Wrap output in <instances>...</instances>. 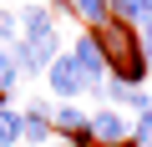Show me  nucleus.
<instances>
[{
    "instance_id": "nucleus-1",
    "label": "nucleus",
    "mask_w": 152,
    "mask_h": 147,
    "mask_svg": "<svg viewBox=\"0 0 152 147\" xmlns=\"http://www.w3.org/2000/svg\"><path fill=\"white\" fill-rule=\"evenodd\" d=\"M91 36H96V46H102V56H107V76H122V81H132V86L147 81V56H142V41H137L132 26L107 20V26L91 31Z\"/></svg>"
},
{
    "instance_id": "nucleus-2",
    "label": "nucleus",
    "mask_w": 152,
    "mask_h": 147,
    "mask_svg": "<svg viewBox=\"0 0 152 147\" xmlns=\"http://www.w3.org/2000/svg\"><path fill=\"white\" fill-rule=\"evenodd\" d=\"M15 15H20V41L41 46L46 61L66 56V41H61V15H66V10H56L51 0H36V5H26V10H15Z\"/></svg>"
},
{
    "instance_id": "nucleus-3",
    "label": "nucleus",
    "mask_w": 152,
    "mask_h": 147,
    "mask_svg": "<svg viewBox=\"0 0 152 147\" xmlns=\"http://www.w3.org/2000/svg\"><path fill=\"white\" fill-rule=\"evenodd\" d=\"M86 91H96L81 71H76V61L71 56H56L51 66H46V97L61 107V102H76V97H86Z\"/></svg>"
},
{
    "instance_id": "nucleus-4",
    "label": "nucleus",
    "mask_w": 152,
    "mask_h": 147,
    "mask_svg": "<svg viewBox=\"0 0 152 147\" xmlns=\"http://www.w3.org/2000/svg\"><path fill=\"white\" fill-rule=\"evenodd\" d=\"M91 147H127L132 142V117L112 112V107H91Z\"/></svg>"
},
{
    "instance_id": "nucleus-5",
    "label": "nucleus",
    "mask_w": 152,
    "mask_h": 147,
    "mask_svg": "<svg viewBox=\"0 0 152 147\" xmlns=\"http://www.w3.org/2000/svg\"><path fill=\"white\" fill-rule=\"evenodd\" d=\"M102 97L112 102V112H132V117H142V112H152V91H142V86H132V81H122V76H107V86H102Z\"/></svg>"
},
{
    "instance_id": "nucleus-6",
    "label": "nucleus",
    "mask_w": 152,
    "mask_h": 147,
    "mask_svg": "<svg viewBox=\"0 0 152 147\" xmlns=\"http://www.w3.org/2000/svg\"><path fill=\"white\" fill-rule=\"evenodd\" d=\"M66 56L76 61V71H81L91 86H96V81H107V56H102V46H96V36H91V31H81V36H76Z\"/></svg>"
},
{
    "instance_id": "nucleus-7",
    "label": "nucleus",
    "mask_w": 152,
    "mask_h": 147,
    "mask_svg": "<svg viewBox=\"0 0 152 147\" xmlns=\"http://www.w3.org/2000/svg\"><path fill=\"white\" fill-rule=\"evenodd\" d=\"M10 56H15V71H20V76H46V51L41 46H31V41H15L10 46Z\"/></svg>"
},
{
    "instance_id": "nucleus-8",
    "label": "nucleus",
    "mask_w": 152,
    "mask_h": 147,
    "mask_svg": "<svg viewBox=\"0 0 152 147\" xmlns=\"http://www.w3.org/2000/svg\"><path fill=\"white\" fill-rule=\"evenodd\" d=\"M71 15L81 20L86 31H102L112 20V0H71Z\"/></svg>"
},
{
    "instance_id": "nucleus-9",
    "label": "nucleus",
    "mask_w": 152,
    "mask_h": 147,
    "mask_svg": "<svg viewBox=\"0 0 152 147\" xmlns=\"http://www.w3.org/2000/svg\"><path fill=\"white\" fill-rule=\"evenodd\" d=\"M20 132H26V117L15 102H0V147H20Z\"/></svg>"
},
{
    "instance_id": "nucleus-10",
    "label": "nucleus",
    "mask_w": 152,
    "mask_h": 147,
    "mask_svg": "<svg viewBox=\"0 0 152 147\" xmlns=\"http://www.w3.org/2000/svg\"><path fill=\"white\" fill-rule=\"evenodd\" d=\"M112 20H122V26H147L152 20V0H112Z\"/></svg>"
},
{
    "instance_id": "nucleus-11",
    "label": "nucleus",
    "mask_w": 152,
    "mask_h": 147,
    "mask_svg": "<svg viewBox=\"0 0 152 147\" xmlns=\"http://www.w3.org/2000/svg\"><path fill=\"white\" fill-rule=\"evenodd\" d=\"M20 91V71H15V56H10V46H0V102H10Z\"/></svg>"
},
{
    "instance_id": "nucleus-12",
    "label": "nucleus",
    "mask_w": 152,
    "mask_h": 147,
    "mask_svg": "<svg viewBox=\"0 0 152 147\" xmlns=\"http://www.w3.org/2000/svg\"><path fill=\"white\" fill-rule=\"evenodd\" d=\"M15 41H20V15L0 5V46H15Z\"/></svg>"
},
{
    "instance_id": "nucleus-13",
    "label": "nucleus",
    "mask_w": 152,
    "mask_h": 147,
    "mask_svg": "<svg viewBox=\"0 0 152 147\" xmlns=\"http://www.w3.org/2000/svg\"><path fill=\"white\" fill-rule=\"evenodd\" d=\"M132 147H152V112L132 117Z\"/></svg>"
},
{
    "instance_id": "nucleus-14",
    "label": "nucleus",
    "mask_w": 152,
    "mask_h": 147,
    "mask_svg": "<svg viewBox=\"0 0 152 147\" xmlns=\"http://www.w3.org/2000/svg\"><path fill=\"white\" fill-rule=\"evenodd\" d=\"M137 41H142V56H147V66H152V20L137 26Z\"/></svg>"
},
{
    "instance_id": "nucleus-15",
    "label": "nucleus",
    "mask_w": 152,
    "mask_h": 147,
    "mask_svg": "<svg viewBox=\"0 0 152 147\" xmlns=\"http://www.w3.org/2000/svg\"><path fill=\"white\" fill-rule=\"evenodd\" d=\"M46 147H76V142H66V137H51V142H46Z\"/></svg>"
}]
</instances>
